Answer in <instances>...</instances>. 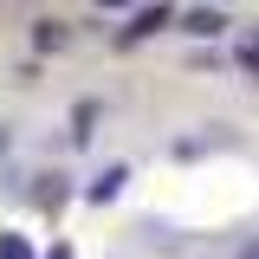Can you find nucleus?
I'll return each mask as SVG.
<instances>
[{"label": "nucleus", "instance_id": "9d476101", "mask_svg": "<svg viewBox=\"0 0 259 259\" xmlns=\"http://www.w3.org/2000/svg\"><path fill=\"white\" fill-rule=\"evenodd\" d=\"M46 259H71V246H52V253H46Z\"/></svg>", "mask_w": 259, "mask_h": 259}, {"label": "nucleus", "instance_id": "39448f33", "mask_svg": "<svg viewBox=\"0 0 259 259\" xmlns=\"http://www.w3.org/2000/svg\"><path fill=\"white\" fill-rule=\"evenodd\" d=\"M97 117H104V104H78V110H71V143H91Z\"/></svg>", "mask_w": 259, "mask_h": 259}, {"label": "nucleus", "instance_id": "423d86ee", "mask_svg": "<svg viewBox=\"0 0 259 259\" xmlns=\"http://www.w3.org/2000/svg\"><path fill=\"white\" fill-rule=\"evenodd\" d=\"M65 194H71V188H65V175H39V207H59Z\"/></svg>", "mask_w": 259, "mask_h": 259}, {"label": "nucleus", "instance_id": "0eeeda50", "mask_svg": "<svg viewBox=\"0 0 259 259\" xmlns=\"http://www.w3.org/2000/svg\"><path fill=\"white\" fill-rule=\"evenodd\" d=\"M0 259H39L26 233H0Z\"/></svg>", "mask_w": 259, "mask_h": 259}, {"label": "nucleus", "instance_id": "f03ea898", "mask_svg": "<svg viewBox=\"0 0 259 259\" xmlns=\"http://www.w3.org/2000/svg\"><path fill=\"white\" fill-rule=\"evenodd\" d=\"M182 32H194V39H221V32H227V13H221V7H194V13H182Z\"/></svg>", "mask_w": 259, "mask_h": 259}, {"label": "nucleus", "instance_id": "1a4fd4ad", "mask_svg": "<svg viewBox=\"0 0 259 259\" xmlns=\"http://www.w3.org/2000/svg\"><path fill=\"white\" fill-rule=\"evenodd\" d=\"M136 0H97V13H130Z\"/></svg>", "mask_w": 259, "mask_h": 259}, {"label": "nucleus", "instance_id": "7ed1b4c3", "mask_svg": "<svg viewBox=\"0 0 259 259\" xmlns=\"http://www.w3.org/2000/svg\"><path fill=\"white\" fill-rule=\"evenodd\" d=\"M123 182H130V168H123V162H110V168L91 182V201H97V207H104V201H117V194H123Z\"/></svg>", "mask_w": 259, "mask_h": 259}, {"label": "nucleus", "instance_id": "6e6552de", "mask_svg": "<svg viewBox=\"0 0 259 259\" xmlns=\"http://www.w3.org/2000/svg\"><path fill=\"white\" fill-rule=\"evenodd\" d=\"M240 65H246V71L259 78V39H246V46H240Z\"/></svg>", "mask_w": 259, "mask_h": 259}, {"label": "nucleus", "instance_id": "20e7f679", "mask_svg": "<svg viewBox=\"0 0 259 259\" xmlns=\"http://www.w3.org/2000/svg\"><path fill=\"white\" fill-rule=\"evenodd\" d=\"M32 46H39V52H65V46H71V26H59V20H39V26H32Z\"/></svg>", "mask_w": 259, "mask_h": 259}, {"label": "nucleus", "instance_id": "f257e3e1", "mask_svg": "<svg viewBox=\"0 0 259 259\" xmlns=\"http://www.w3.org/2000/svg\"><path fill=\"white\" fill-rule=\"evenodd\" d=\"M162 26H175V7H168V0H149V7H136V13H130V26L117 32V46H136V39H156Z\"/></svg>", "mask_w": 259, "mask_h": 259}]
</instances>
